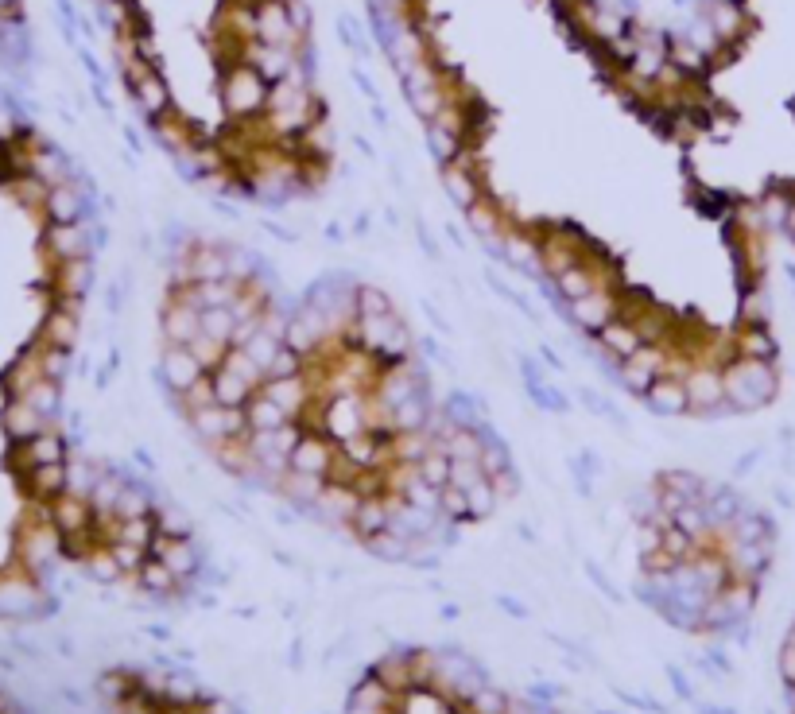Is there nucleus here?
<instances>
[{
  "label": "nucleus",
  "instance_id": "1",
  "mask_svg": "<svg viewBox=\"0 0 795 714\" xmlns=\"http://www.w3.org/2000/svg\"><path fill=\"white\" fill-rule=\"evenodd\" d=\"M90 249L55 148L0 113V505L66 524L97 497L63 431Z\"/></svg>",
  "mask_w": 795,
  "mask_h": 714
},
{
  "label": "nucleus",
  "instance_id": "2",
  "mask_svg": "<svg viewBox=\"0 0 795 714\" xmlns=\"http://www.w3.org/2000/svg\"><path fill=\"white\" fill-rule=\"evenodd\" d=\"M20 20V0H0V32Z\"/></svg>",
  "mask_w": 795,
  "mask_h": 714
}]
</instances>
